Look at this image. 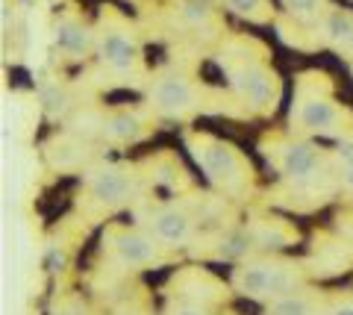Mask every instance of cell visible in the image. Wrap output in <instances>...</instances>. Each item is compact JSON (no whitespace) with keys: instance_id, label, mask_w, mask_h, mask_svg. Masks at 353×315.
Segmentation results:
<instances>
[{"instance_id":"6da1fadb","label":"cell","mask_w":353,"mask_h":315,"mask_svg":"<svg viewBox=\"0 0 353 315\" xmlns=\"http://www.w3.org/2000/svg\"><path fill=\"white\" fill-rule=\"evenodd\" d=\"M218 65L230 89L250 115H271L283 97V80L256 39L230 36L218 50Z\"/></svg>"},{"instance_id":"7a4b0ae2","label":"cell","mask_w":353,"mask_h":315,"mask_svg":"<svg viewBox=\"0 0 353 315\" xmlns=\"http://www.w3.org/2000/svg\"><path fill=\"white\" fill-rule=\"evenodd\" d=\"M262 154L277 168L280 183L292 194H309L324 203L333 189H339L333 156L303 136H265Z\"/></svg>"},{"instance_id":"3957f363","label":"cell","mask_w":353,"mask_h":315,"mask_svg":"<svg viewBox=\"0 0 353 315\" xmlns=\"http://www.w3.org/2000/svg\"><path fill=\"white\" fill-rule=\"evenodd\" d=\"M289 124L292 133L303 139L327 136V139H339V142H353V112L336 101L333 83H330L324 71L301 74Z\"/></svg>"},{"instance_id":"277c9868","label":"cell","mask_w":353,"mask_h":315,"mask_svg":"<svg viewBox=\"0 0 353 315\" xmlns=\"http://www.w3.org/2000/svg\"><path fill=\"white\" fill-rule=\"evenodd\" d=\"M185 148H189L192 159L201 165L203 177L227 198H248L253 186H256V171H253L250 159L227 139L201 133V130H189L185 133Z\"/></svg>"},{"instance_id":"5b68a950","label":"cell","mask_w":353,"mask_h":315,"mask_svg":"<svg viewBox=\"0 0 353 315\" xmlns=\"http://www.w3.org/2000/svg\"><path fill=\"white\" fill-rule=\"evenodd\" d=\"M306 263L280 256H250L233 268V289L253 301H274L306 286Z\"/></svg>"},{"instance_id":"8992f818","label":"cell","mask_w":353,"mask_h":315,"mask_svg":"<svg viewBox=\"0 0 353 315\" xmlns=\"http://www.w3.org/2000/svg\"><path fill=\"white\" fill-rule=\"evenodd\" d=\"M94 57L97 65L112 77H139L145 71L139 32L112 6H106L101 21L94 24Z\"/></svg>"},{"instance_id":"52a82bcc","label":"cell","mask_w":353,"mask_h":315,"mask_svg":"<svg viewBox=\"0 0 353 315\" xmlns=\"http://www.w3.org/2000/svg\"><path fill=\"white\" fill-rule=\"evenodd\" d=\"M145 194V177L139 165H124V162H106V165L85 171L83 203L92 212H115L136 203Z\"/></svg>"},{"instance_id":"ba28073f","label":"cell","mask_w":353,"mask_h":315,"mask_svg":"<svg viewBox=\"0 0 353 315\" xmlns=\"http://www.w3.org/2000/svg\"><path fill=\"white\" fill-rule=\"evenodd\" d=\"M206 94L209 89L197 83L192 74L185 71H159L148 85V106L153 115L159 118H192L206 110Z\"/></svg>"},{"instance_id":"9c48e42d","label":"cell","mask_w":353,"mask_h":315,"mask_svg":"<svg viewBox=\"0 0 353 315\" xmlns=\"http://www.w3.org/2000/svg\"><path fill=\"white\" fill-rule=\"evenodd\" d=\"M139 227L153 236L162 247H189L194 242V212L185 203L165 201V203H145L136 212Z\"/></svg>"},{"instance_id":"30bf717a","label":"cell","mask_w":353,"mask_h":315,"mask_svg":"<svg viewBox=\"0 0 353 315\" xmlns=\"http://www.w3.org/2000/svg\"><path fill=\"white\" fill-rule=\"evenodd\" d=\"M103 251L118 268L141 271L150 265L165 263V247L153 236H148L141 227H109L103 233Z\"/></svg>"},{"instance_id":"8fae6325","label":"cell","mask_w":353,"mask_h":315,"mask_svg":"<svg viewBox=\"0 0 353 315\" xmlns=\"http://www.w3.org/2000/svg\"><path fill=\"white\" fill-rule=\"evenodd\" d=\"M53 50L71 62L85 59L88 53H94V27L80 12L65 9L53 21Z\"/></svg>"},{"instance_id":"7c38bea8","label":"cell","mask_w":353,"mask_h":315,"mask_svg":"<svg viewBox=\"0 0 353 315\" xmlns=\"http://www.w3.org/2000/svg\"><path fill=\"white\" fill-rule=\"evenodd\" d=\"M150 115L141 110H109L97 118V133L109 145H136L150 136Z\"/></svg>"},{"instance_id":"4fadbf2b","label":"cell","mask_w":353,"mask_h":315,"mask_svg":"<svg viewBox=\"0 0 353 315\" xmlns=\"http://www.w3.org/2000/svg\"><path fill=\"white\" fill-rule=\"evenodd\" d=\"M171 24L180 27V30H189L197 39L221 36L218 9L209 3V0H174L171 3Z\"/></svg>"},{"instance_id":"5bb4252c","label":"cell","mask_w":353,"mask_h":315,"mask_svg":"<svg viewBox=\"0 0 353 315\" xmlns=\"http://www.w3.org/2000/svg\"><path fill=\"white\" fill-rule=\"evenodd\" d=\"M318 45H327L339 53L353 57V12L345 6H327V12L318 21Z\"/></svg>"},{"instance_id":"9a60e30c","label":"cell","mask_w":353,"mask_h":315,"mask_svg":"<svg viewBox=\"0 0 353 315\" xmlns=\"http://www.w3.org/2000/svg\"><path fill=\"white\" fill-rule=\"evenodd\" d=\"M206 254L212 259H227V263H245L256 254V245L248 227H224L206 238Z\"/></svg>"},{"instance_id":"2e32d148","label":"cell","mask_w":353,"mask_h":315,"mask_svg":"<svg viewBox=\"0 0 353 315\" xmlns=\"http://www.w3.org/2000/svg\"><path fill=\"white\" fill-rule=\"evenodd\" d=\"M248 230L253 236V245H256L259 254H274V251H283L297 242V230L285 221L277 219V215H265V219H253L248 224Z\"/></svg>"},{"instance_id":"e0dca14e","label":"cell","mask_w":353,"mask_h":315,"mask_svg":"<svg viewBox=\"0 0 353 315\" xmlns=\"http://www.w3.org/2000/svg\"><path fill=\"white\" fill-rule=\"evenodd\" d=\"M306 265H312L315 274H336V271H347L353 265V242L347 238H321V245L315 242L312 256L306 259Z\"/></svg>"},{"instance_id":"ac0fdd59","label":"cell","mask_w":353,"mask_h":315,"mask_svg":"<svg viewBox=\"0 0 353 315\" xmlns=\"http://www.w3.org/2000/svg\"><path fill=\"white\" fill-rule=\"evenodd\" d=\"M92 145L83 142V139L77 136H59L53 139V142L44 145V156H48V162L53 168L59 171H71V168H83L88 159H92Z\"/></svg>"},{"instance_id":"d6986e66","label":"cell","mask_w":353,"mask_h":315,"mask_svg":"<svg viewBox=\"0 0 353 315\" xmlns=\"http://www.w3.org/2000/svg\"><path fill=\"white\" fill-rule=\"evenodd\" d=\"M327 301H330L327 295H318V292H309L303 286L283 298H274L268 303V309H265V315H324Z\"/></svg>"},{"instance_id":"ffe728a7","label":"cell","mask_w":353,"mask_h":315,"mask_svg":"<svg viewBox=\"0 0 353 315\" xmlns=\"http://www.w3.org/2000/svg\"><path fill=\"white\" fill-rule=\"evenodd\" d=\"M224 6L233 15L250 21V24H268V21L274 18L271 0H224Z\"/></svg>"},{"instance_id":"44dd1931","label":"cell","mask_w":353,"mask_h":315,"mask_svg":"<svg viewBox=\"0 0 353 315\" xmlns=\"http://www.w3.org/2000/svg\"><path fill=\"white\" fill-rule=\"evenodd\" d=\"M280 6L285 9V15L301 24H318L330 3L327 0H280Z\"/></svg>"},{"instance_id":"7402d4cb","label":"cell","mask_w":353,"mask_h":315,"mask_svg":"<svg viewBox=\"0 0 353 315\" xmlns=\"http://www.w3.org/2000/svg\"><path fill=\"white\" fill-rule=\"evenodd\" d=\"M330 156H333L339 189L353 194V142H341L336 150H330Z\"/></svg>"},{"instance_id":"603a6c76","label":"cell","mask_w":353,"mask_h":315,"mask_svg":"<svg viewBox=\"0 0 353 315\" xmlns=\"http://www.w3.org/2000/svg\"><path fill=\"white\" fill-rule=\"evenodd\" d=\"M53 315H88V307L83 298L77 295H65L57 301V307H53Z\"/></svg>"},{"instance_id":"cb8c5ba5","label":"cell","mask_w":353,"mask_h":315,"mask_svg":"<svg viewBox=\"0 0 353 315\" xmlns=\"http://www.w3.org/2000/svg\"><path fill=\"white\" fill-rule=\"evenodd\" d=\"M324 315H353V298H330Z\"/></svg>"},{"instance_id":"d4e9b609","label":"cell","mask_w":353,"mask_h":315,"mask_svg":"<svg viewBox=\"0 0 353 315\" xmlns=\"http://www.w3.org/2000/svg\"><path fill=\"white\" fill-rule=\"evenodd\" d=\"M168 315H212L206 307H189V303H176V307H171Z\"/></svg>"},{"instance_id":"484cf974","label":"cell","mask_w":353,"mask_h":315,"mask_svg":"<svg viewBox=\"0 0 353 315\" xmlns=\"http://www.w3.org/2000/svg\"><path fill=\"white\" fill-rule=\"evenodd\" d=\"M350 236H353V233H350Z\"/></svg>"}]
</instances>
